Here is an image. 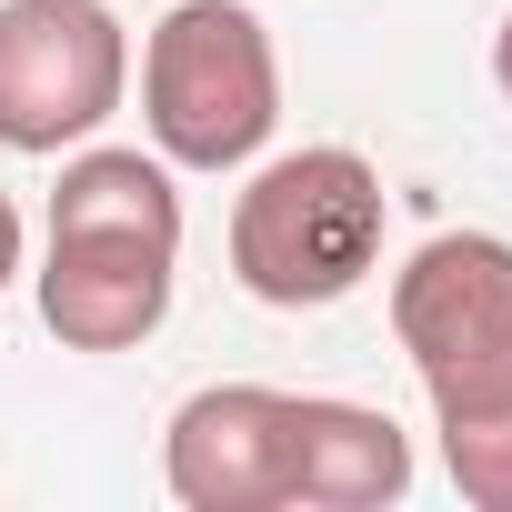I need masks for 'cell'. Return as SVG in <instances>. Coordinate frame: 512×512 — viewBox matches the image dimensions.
<instances>
[{"instance_id":"cell-2","label":"cell","mask_w":512,"mask_h":512,"mask_svg":"<svg viewBox=\"0 0 512 512\" xmlns=\"http://www.w3.org/2000/svg\"><path fill=\"white\" fill-rule=\"evenodd\" d=\"M181 272V191L161 151H101L81 141L51 191V251H41V322L61 352H141L171 322Z\"/></svg>"},{"instance_id":"cell-9","label":"cell","mask_w":512,"mask_h":512,"mask_svg":"<svg viewBox=\"0 0 512 512\" xmlns=\"http://www.w3.org/2000/svg\"><path fill=\"white\" fill-rule=\"evenodd\" d=\"M492 81H502V101H512V21H502V41H492Z\"/></svg>"},{"instance_id":"cell-4","label":"cell","mask_w":512,"mask_h":512,"mask_svg":"<svg viewBox=\"0 0 512 512\" xmlns=\"http://www.w3.org/2000/svg\"><path fill=\"white\" fill-rule=\"evenodd\" d=\"M282 121V61L251 0H181L141 41V131L171 171H241Z\"/></svg>"},{"instance_id":"cell-1","label":"cell","mask_w":512,"mask_h":512,"mask_svg":"<svg viewBox=\"0 0 512 512\" xmlns=\"http://www.w3.org/2000/svg\"><path fill=\"white\" fill-rule=\"evenodd\" d=\"M392 342L432 392L452 492L472 512H512V241L432 231L392 272Z\"/></svg>"},{"instance_id":"cell-8","label":"cell","mask_w":512,"mask_h":512,"mask_svg":"<svg viewBox=\"0 0 512 512\" xmlns=\"http://www.w3.org/2000/svg\"><path fill=\"white\" fill-rule=\"evenodd\" d=\"M21 282V211H11V191H0V292Z\"/></svg>"},{"instance_id":"cell-3","label":"cell","mask_w":512,"mask_h":512,"mask_svg":"<svg viewBox=\"0 0 512 512\" xmlns=\"http://www.w3.org/2000/svg\"><path fill=\"white\" fill-rule=\"evenodd\" d=\"M382 272V171L342 141L282 151L231 201V282L272 312H332Z\"/></svg>"},{"instance_id":"cell-6","label":"cell","mask_w":512,"mask_h":512,"mask_svg":"<svg viewBox=\"0 0 512 512\" xmlns=\"http://www.w3.org/2000/svg\"><path fill=\"white\" fill-rule=\"evenodd\" d=\"M161 482L181 512H292V392L201 382L161 432Z\"/></svg>"},{"instance_id":"cell-5","label":"cell","mask_w":512,"mask_h":512,"mask_svg":"<svg viewBox=\"0 0 512 512\" xmlns=\"http://www.w3.org/2000/svg\"><path fill=\"white\" fill-rule=\"evenodd\" d=\"M131 91V31L111 0H0V151L61 161Z\"/></svg>"},{"instance_id":"cell-7","label":"cell","mask_w":512,"mask_h":512,"mask_svg":"<svg viewBox=\"0 0 512 512\" xmlns=\"http://www.w3.org/2000/svg\"><path fill=\"white\" fill-rule=\"evenodd\" d=\"M412 492V432L342 392H292V512H382Z\"/></svg>"}]
</instances>
